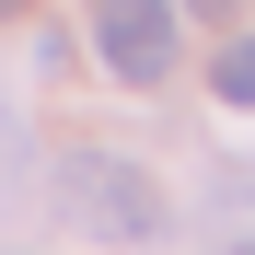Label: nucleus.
<instances>
[{
	"label": "nucleus",
	"instance_id": "1",
	"mask_svg": "<svg viewBox=\"0 0 255 255\" xmlns=\"http://www.w3.org/2000/svg\"><path fill=\"white\" fill-rule=\"evenodd\" d=\"M58 209H70L93 244H162V186H151L128 151H70V162H58Z\"/></svg>",
	"mask_w": 255,
	"mask_h": 255
},
{
	"label": "nucleus",
	"instance_id": "2",
	"mask_svg": "<svg viewBox=\"0 0 255 255\" xmlns=\"http://www.w3.org/2000/svg\"><path fill=\"white\" fill-rule=\"evenodd\" d=\"M174 0H93V58L128 81V93H162L174 81Z\"/></svg>",
	"mask_w": 255,
	"mask_h": 255
},
{
	"label": "nucleus",
	"instance_id": "3",
	"mask_svg": "<svg viewBox=\"0 0 255 255\" xmlns=\"http://www.w3.org/2000/svg\"><path fill=\"white\" fill-rule=\"evenodd\" d=\"M209 93H221V105H255V35H232V47L209 58Z\"/></svg>",
	"mask_w": 255,
	"mask_h": 255
},
{
	"label": "nucleus",
	"instance_id": "4",
	"mask_svg": "<svg viewBox=\"0 0 255 255\" xmlns=\"http://www.w3.org/2000/svg\"><path fill=\"white\" fill-rule=\"evenodd\" d=\"M12 162H23V116L0 105V186H12Z\"/></svg>",
	"mask_w": 255,
	"mask_h": 255
},
{
	"label": "nucleus",
	"instance_id": "5",
	"mask_svg": "<svg viewBox=\"0 0 255 255\" xmlns=\"http://www.w3.org/2000/svg\"><path fill=\"white\" fill-rule=\"evenodd\" d=\"M186 12H232V0H186Z\"/></svg>",
	"mask_w": 255,
	"mask_h": 255
},
{
	"label": "nucleus",
	"instance_id": "6",
	"mask_svg": "<svg viewBox=\"0 0 255 255\" xmlns=\"http://www.w3.org/2000/svg\"><path fill=\"white\" fill-rule=\"evenodd\" d=\"M232 255H255V232H232Z\"/></svg>",
	"mask_w": 255,
	"mask_h": 255
}]
</instances>
